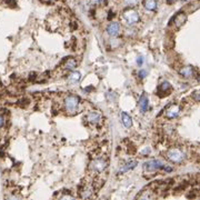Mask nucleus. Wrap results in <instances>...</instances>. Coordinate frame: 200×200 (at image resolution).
<instances>
[{"mask_svg": "<svg viewBox=\"0 0 200 200\" xmlns=\"http://www.w3.org/2000/svg\"><path fill=\"white\" fill-rule=\"evenodd\" d=\"M122 18H123V20L126 21L127 25L133 26V25H135L136 22L139 21V13L133 9H128L123 13Z\"/></svg>", "mask_w": 200, "mask_h": 200, "instance_id": "5", "label": "nucleus"}, {"mask_svg": "<svg viewBox=\"0 0 200 200\" xmlns=\"http://www.w3.org/2000/svg\"><path fill=\"white\" fill-rule=\"evenodd\" d=\"M181 1H185V2H186V1H189V0H181Z\"/></svg>", "mask_w": 200, "mask_h": 200, "instance_id": "24", "label": "nucleus"}, {"mask_svg": "<svg viewBox=\"0 0 200 200\" xmlns=\"http://www.w3.org/2000/svg\"><path fill=\"white\" fill-rule=\"evenodd\" d=\"M186 21H187V15L184 13H177L176 17L173 18V25H175L176 28H180Z\"/></svg>", "mask_w": 200, "mask_h": 200, "instance_id": "8", "label": "nucleus"}, {"mask_svg": "<svg viewBox=\"0 0 200 200\" xmlns=\"http://www.w3.org/2000/svg\"><path fill=\"white\" fill-rule=\"evenodd\" d=\"M47 2H53V1H55V0H46Z\"/></svg>", "mask_w": 200, "mask_h": 200, "instance_id": "23", "label": "nucleus"}, {"mask_svg": "<svg viewBox=\"0 0 200 200\" xmlns=\"http://www.w3.org/2000/svg\"><path fill=\"white\" fill-rule=\"evenodd\" d=\"M123 2H125V5H126L127 7H135L138 5L139 0H125Z\"/></svg>", "mask_w": 200, "mask_h": 200, "instance_id": "18", "label": "nucleus"}, {"mask_svg": "<svg viewBox=\"0 0 200 200\" xmlns=\"http://www.w3.org/2000/svg\"><path fill=\"white\" fill-rule=\"evenodd\" d=\"M170 89H171L170 83L168 82V81H163V82L159 86V88H158V93H163L165 95H167L166 93H168Z\"/></svg>", "mask_w": 200, "mask_h": 200, "instance_id": "17", "label": "nucleus"}, {"mask_svg": "<svg viewBox=\"0 0 200 200\" xmlns=\"http://www.w3.org/2000/svg\"><path fill=\"white\" fill-rule=\"evenodd\" d=\"M100 119H101V116L97 111H91V112H89V114L87 115L86 117V120L89 123H91V125H97L100 121Z\"/></svg>", "mask_w": 200, "mask_h": 200, "instance_id": "9", "label": "nucleus"}, {"mask_svg": "<svg viewBox=\"0 0 200 200\" xmlns=\"http://www.w3.org/2000/svg\"><path fill=\"white\" fill-rule=\"evenodd\" d=\"M166 167V165L162 162V161H160L158 159H152V160H149L147 162H145L144 165V170L145 171H148V173H154V171H158L160 169H163Z\"/></svg>", "mask_w": 200, "mask_h": 200, "instance_id": "4", "label": "nucleus"}, {"mask_svg": "<svg viewBox=\"0 0 200 200\" xmlns=\"http://www.w3.org/2000/svg\"><path fill=\"white\" fill-rule=\"evenodd\" d=\"M144 6L148 11H155L157 9V0H145Z\"/></svg>", "mask_w": 200, "mask_h": 200, "instance_id": "14", "label": "nucleus"}, {"mask_svg": "<svg viewBox=\"0 0 200 200\" xmlns=\"http://www.w3.org/2000/svg\"><path fill=\"white\" fill-rule=\"evenodd\" d=\"M3 125H5V118H3L2 116L0 115V129H1V128L3 127Z\"/></svg>", "mask_w": 200, "mask_h": 200, "instance_id": "20", "label": "nucleus"}, {"mask_svg": "<svg viewBox=\"0 0 200 200\" xmlns=\"http://www.w3.org/2000/svg\"><path fill=\"white\" fill-rule=\"evenodd\" d=\"M138 106L140 108V110L141 112H146L148 109V97L145 93H142L140 96V98H139V101H138Z\"/></svg>", "mask_w": 200, "mask_h": 200, "instance_id": "10", "label": "nucleus"}, {"mask_svg": "<svg viewBox=\"0 0 200 200\" xmlns=\"http://www.w3.org/2000/svg\"><path fill=\"white\" fill-rule=\"evenodd\" d=\"M176 0H167V2L168 3H173V2H175Z\"/></svg>", "mask_w": 200, "mask_h": 200, "instance_id": "22", "label": "nucleus"}, {"mask_svg": "<svg viewBox=\"0 0 200 200\" xmlns=\"http://www.w3.org/2000/svg\"><path fill=\"white\" fill-rule=\"evenodd\" d=\"M76 66H77V61L72 58L67 59L66 64L64 65V70L67 71V72H70V71H74L76 69Z\"/></svg>", "mask_w": 200, "mask_h": 200, "instance_id": "11", "label": "nucleus"}, {"mask_svg": "<svg viewBox=\"0 0 200 200\" xmlns=\"http://www.w3.org/2000/svg\"><path fill=\"white\" fill-rule=\"evenodd\" d=\"M80 105V99L78 96L75 95H69L66 97L65 99V109L70 112V114H74L78 110Z\"/></svg>", "mask_w": 200, "mask_h": 200, "instance_id": "1", "label": "nucleus"}, {"mask_svg": "<svg viewBox=\"0 0 200 200\" xmlns=\"http://www.w3.org/2000/svg\"><path fill=\"white\" fill-rule=\"evenodd\" d=\"M80 78H81V74H80L79 71H71V74L68 76V82L71 83V85H74V83L78 82L80 80Z\"/></svg>", "mask_w": 200, "mask_h": 200, "instance_id": "13", "label": "nucleus"}, {"mask_svg": "<svg viewBox=\"0 0 200 200\" xmlns=\"http://www.w3.org/2000/svg\"><path fill=\"white\" fill-rule=\"evenodd\" d=\"M107 166H108V162L105 158H97V159L91 161L89 169L95 173H101L106 170Z\"/></svg>", "mask_w": 200, "mask_h": 200, "instance_id": "3", "label": "nucleus"}, {"mask_svg": "<svg viewBox=\"0 0 200 200\" xmlns=\"http://www.w3.org/2000/svg\"><path fill=\"white\" fill-rule=\"evenodd\" d=\"M120 32V25L118 22H110L107 27V34L111 37H116Z\"/></svg>", "mask_w": 200, "mask_h": 200, "instance_id": "7", "label": "nucleus"}, {"mask_svg": "<svg viewBox=\"0 0 200 200\" xmlns=\"http://www.w3.org/2000/svg\"><path fill=\"white\" fill-rule=\"evenodd\" d=\"M147 76V71L146 70H141V71H139V77L141 78V79H144V78Z\"/></svg>", "mask_w": 200, "mask_h": 200, "instance_id": "19", "label": "nucleus"}, {"mask_svg": "<svg viewBox=\"0 0 200 200\" xmlns=\"http://www.w3.org/2000/svg\"><path fill=\"white\" fill-rule=\"evenodd\" d=\"M138 165V162L137 161H135V160H133V161H129L128 163H126L125 166L121 168V169L118 171V173H126V171H128V170H131V169H133L136 166Z\"/></svg>", "mask_w": 200, "mask_h": 200, "instance_id": "16", "label": "nucleus"}, {"mask_svg": "<svg viewBox=\"0 0 200 200\" xmlns=\"http://www.w3.org/2000/svg\"><path fill=\"white\" fill-rule=\"evenodd\" d=\"M167 158L173 163H180L182 162L186 158V155L185 152L178 148H173V149H170V150L167 151L166 154Z\"/></svg>", "mask_w": 200, "mask_h": 200, "instance_id": "2", "label": "nucleus"}, {"mask_svg": "<svg viewBox=\"0 0 200 200\" xmlns=\"http://www.w3.org/2000/svg\"><path fill=\"white\" fill-rule=\"evenodd\" d=\"M121 119H122L123 126L126 127V128H130V127L133 126V118L130 117L127 112H122L121 114Z\"/></svg>", "mask_w": 200, "mask_h": 200, "instance_id": "15", "label": "nucleus"}, {"mask_svg": "<svg viewBox=\"0 0 200 200\" xmlns=\"http://www.w3.org/2000/svg\"><path fill=\"white\" fill-rule=\"evenodd\" d=\"M142 62H144V59H142L141 57H139V58L137 59V64H138V66H141Z\"/></svg>", "mask_w": 200, "mask_h": 200, "instance_id": "21", "label": "nucleus"}, {"mask_svg": "<svg viewBox=\"0 0 200 200\" xmlns=\"http://www.w3.org/2000/svg\"><path fill=\"white\" fill-rule=\"evenodd\" d=\"M179 74L181 75L182 77L185 78H190V77H194V68L190 67V66H187V67H184L182 69L179 70Z\"/></svg>", "mask_w": 200, "mask_h": 200, "instance_id": "12", "label": "nucleus"}, {"mask_svg": "<svg viewBox=\"0 0 200 200\" xmlns=\"http://www.w3.org/2000/svg\"><path fill=\"white\" fill-rule=\"evenodd\" d=\"M180 112V107L178 105H171L167 108L166 110V118L167 119H175Z\"/></svg>", "mask_w": 200, "mask_h": 200, "instance_id": "6", "label": "nucleus"}]
</instances>
